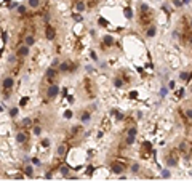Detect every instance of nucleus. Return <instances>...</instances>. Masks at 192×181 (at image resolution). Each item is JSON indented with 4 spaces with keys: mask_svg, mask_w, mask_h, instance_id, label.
<instances>
[{
    "mask_svg": "<svg viewBox=\"0 0 192 181\" xmlns=\"http://www.w3.org/2000/svg\"><path fill=\"white\" fill-rule=\"evenodd\" d=\"M13 84H14V82H13V79H11V77H5V79H3V82H2V85H3V88H5V90H10V88L13 87Z\"/></svg>",
    "mask_w": 192,
    "mask_h": 181,
    "instance_id": "4",
    "label": "nucleus"
},
{
    "mask_svg": "<svg viewBox=\"0 0 192 181\" xmlns=\"http://www.w3.org/2000/svg\"><path fill=\"white\" fill-rule=\"evenodd\" d=\"M93 172H94V168H93V167H90V168H88V170H87V173H88V175H91V173H93Z\"/></svg>",
    "mask_w": 192,
    "mask_h": 181,
    "instance_id": "45",
    "label": "nucleus"
},
{
    "mask_svg": "<svg viewBox=\"0 0 192 181\" xmlns=\"http://www.w3.org/2000/svg\"><path fill=\"white\" fill-rule=\"evenodd\" d=\"M72 18H74V19H75V21H80V19H82V16H80V14H74V16H72Z\"/></svg>",
    "mask_w": 192,
    "mask_h": 181,
    "instance_id": "40",
    "label": "nucleus"
},
{
    "mask_svg": "<svg viewBox=\"0 0 192 181\" xmlns=\"http://www.w3.org/2000/svg\"><path fill=\"white\" fill-rule=\"evenodd\" d=\"M72 115H74L72 111H66V112H64V119H72Z\"/></svg>",
    "mask_w": 192,
    "mask_h": 181,
    "instance_id": "30",
    "label": "nucleus"
},
{
    "mask_svg": "<svg viewBox=\"0 0 192 181\" xmlns=\"http://www.w3.org/2000/svg\"><path fill=\"white\" fill-rule=\"evenodd\" d=\"M31 125H32V120L29 117H26V119L21 120V127H31Z\"/></svg>",
    "mask_w": 192,
    "mask_h": 181,
    "instance_id": "12",
    "label": "nucleus"
},
{
    "mask_svg": "<svg viewBox=\"0 0 192 181\" xmlns=\"http://www.w3.org/2000/svg\"><path fill=\"white\" fill-rule=\"evenodd\" d=\"M40 133H42V128H40V127H34V135H37V136H38Z\"/></svg>",
    "mask_w": 192,
    "mask_h": 181,
    "instance_id": "34",
    "label": "nucleus"
},
{
    "mask_svg": "<svg viewBox=\"0 0 192 181\" xmlns=\"http://www.w3.org/2000/svg\"><path fill=\"white\" fill-rule=\"evenodd\" d=\"M181 3H190V0H183Z\"/></svg>",
    "mask_w": 192,
    "mask_h": 181,
    "instance_id": "48",
    "label": "nucleus"
},
{
    "mask_svg": "<svg viewBox=\"0 0 192 181\" xmlns=\"http://www.w3.org/2000/svg\"><path fill=\"white\" fill-rule=\"evenodd\" d=\"M190 43H192V37H190Z\"/></svg>",
    "mask_w": 192,
    "mask_h": 181,
    "instance_id": "51",
    "label": "nucleus"
},
{
    "mask_svg": "<svg viewBox=\"0 0 192 181\" xmlns=\"http://www.w3.org/2000/svg\"><path fill=\"white\" fill-rule=\"evenodd\" d=\"M40 144H42V148H48V146H50V139H48V138L42 139V143H40Z\"/></svg>",
    "mask_w": 192,
    "mask_h": 181,
    "instance_id": "25",
    "label": "nucleus"
},
{
    "mask_svg": "<svg viewBox=\"0 0 192 181\" xmlns=\"http://www.w3.org/2000/svg\"><path fill=\"white\" fill-rule=\"evenodd\" d=\"M166 164H168V167H175V165H176V159H173V157H168Z\"/></svg>",
    "mask_w": 192,
    "mask_h": 181,
    "instance_id": "21",
    "label": "nucleus"
},
{
    "mask_svg": "<svg viewBox=\"0 0 192 181\" xmlns=\"http://www.w3.org/2000/svg\"><path fill=\"white\" fill-rule=\"evenodd\" d=\"M59 173H61L63 176H69V167H67V165H63V167L59 168Z\"/></svg>",
    "mask_w": 192,
    "mask_h": 181,
    "instance_id": "15",
    "label": "nucleus"
},
{
    "mask_svg": "<svg viewBox=\"0 0 192 181\" xmlns=\"http://www.w3.org/2000/svg\"><path fill=\"white\" fill-rule=\"evenodd\" d=\"M45 75H47L48 79H53V77L56 75V69H54V67H48L47 72H45Z\"/></svg>",
    "mask_w": 192,
    "mask_h": 181,
    "instance_id": "9",
    "label": "nucleus"
},
{
    "mask_svg": "<svg viewBox=\"0 0 192 181\" xmlns=\"http://www.w3.org/2000/svg\"><path fill=\"white\" fill-rule=\"evenodd\" d=\"M186 115H187L189 119H192V109H187V112H186Z\"/></svg>",
    "mask_w": 192,
    "mask_h": 181,
    "instance_id": "41",
    "label": "nucleus"
},
{
    "mask_svg": "<svg viewBox=\"0 0 192 181\" xmlns=\"http://www.w3.org/2000/svg\"><path fill=\"white\" fill-rule=\"evenodd\" d=\"M134 138H136V128H130L128 136H127V144H133L134 143Z\"/></svg>",
    "mask_w": 192,
    "mask_h": 181,
    "instance_id": "2",
    "label": "nucleus"
},
{
    "mask_svg": "<svg viewBox=\"0 0 192 181\" xmlns=\"http://www.w3.org/2000/svg\"><path fill=\"white\" fill-rule=\"evenodd\" d=\"M168 87H170V88H171V90H173V88H175V80H171V82H170V84H168Z\"/></svg>",
    "mask_w": 192,
    "mask_h": 181,
    "instance_id": "42",
    "label": "nucleus"
},
{
    "mask_svg": "<svg viewBox=\"0 0 192 181\" xmlns=\"http://www.w3.org/2000/svg\"><path fill=\"white\" fill-rule=\"evenodd\" d=\"M114 85H115V87H117V88H120V87L123 85V82H122V80H120V79H115V80H114Z\"/></svg>",
    "mask_w": 192,
    "mask_h": 181,
    "instance_id": "26",
    "label": "nucleus"
},
{
    "mask_svg": "<svg viewBox=\"0 0 192 181\" xmlns=\"http://www.w3.org/2000/svg\"><path fill=\"white\" fill-rule=\"evenodd\" d=\"M67 101L72 104V103H74V96H67Z\"/></svg>",
    "mask_w": 192,
    "mask_h": 181,
    "instance_id": "46",
    "label": "nucleus"
},
{
    "mask_svg": "<svg viewBox=\"0 0 192 181\" xmlns=\"http://www.w3.org/2000/svg\"><path fill=\"white\" fill-rule=\"evenodd\" d=\"M16 141H18L19 144L26 143V141H27V135H26V133H23V131H19V133L16 135Z\"/></svg>",
    "mask_w": 192,
    "mask_h": 181,
    "instance_id": "5",
    "label": "nucleus"
},
{
    "mask_svg": "<svg viewBox=\"0 0 192 181\" xmlns=\"http://www.w3.org/2000/svg\"><path fill=\"white\" fill-rule=\"evenodd\" d=\"M32 164L34 165H38V164H40V160H38V159H32Z\"/></svg>",
    "mask_w": 192,
    "mask_h": 181,
    "instance_id": "43",
    "label": "nucleus"
},
{
    "mask_svg": "<svg viewBox=\"0 0 192 181\" xmlns=\"http://www.w3.org/2000/svg\"><path fill=\"white\" fill-rule=\"evenodd\" d=\"M56 154H58V155H64V154H66V146H64V144H59V146L56 148Z\"/></svg>",
    "mask_w": 192,
    "mask_h": 181,
    "instance_id": "10",
    "label": "nucleus"
},
{
    "mask_svg": "<svg viewBox=\"0 0 192 181\" xmlns=\"http://www.w3.org/2000/svg\"><path fill=\"white\" fill-rule=\"evenodd\" d=\"M18 55L19 56H27L29 55V47L27 45H21V47L18 48Z\"/></svg>",
    "mask_w": 192,
    "mask_h": 181,
    "instance_id": "6",
    "label": "nucleus"
},
{
    "mask_svg": "<svg viewBox=\"0 0 192 181\" xmlns=\"http://www.w3.org/2000/svg\"><path fill=\"white\" fill-rule=\"evenodd\" d=\"M24 175H26V176H34V167H31V165L26 167V168H24Z\"/></svg>",
    "mask_w": 192,
    "mask_h": 181,
    "instance_id": "14",
    "label": "nucleus"
},
{
    "mask_svg": "<svg viewBox=\"0 0 192 181\" xmlns=\"http://www.w3.org/2000/svg\"><path fill=\"white\" fill-rule=\"evenodd\" d=\"M5 3H10V0H5Z\"/></svg>",
    "mask_w": 192,
    "mask_h": 181,
    "instance_id": "50",
    "label": "nucleus"
},
{
    "mask_svg": "<svg viewBox=\"0 0 192 181\" xmlns=\"http://www.w3.org/2000/svg\"><path fill=\"white\" fill-rule=\"evenodd\" d=\"M75 8H77V11L82 13V11H85V3H83V2H79V3L75 5Z\"/></svg>",
    "mask_w": 192,
    "mask_h": 181,
    "instance_id": "18",
    "label": "nucleus"
},
{
    "mask_svg": "<svg viewBox=\"0 0 192 181\" xmlns=\"http://www.w3.org/2000/svg\"><path fill=\"white\" fill-rule=\"evenodd\" d=\"M179 79L187 82V80H189V74H187V72H181V74H179Z\"/></svg>",
    "mask_w": 192,
    "mask_h": 181,
    "instance_id": "24",
    "label": "nucleus"
},
{
    "mask_svg": "<svg viewBox=\"0 0 192 181\" xmlns=\"http://www.w3.org/2000/svg\"><path fill=\"white\" fill-rule=\"evenodd\" d=\"M112 172L117 173V175H122V173H123V165H122V164H114V165H112Z\"/></svg>",
    "mask_w": 192,
    "mask_h": 181,
    "instance_id": "7",
    "label": "nucleus"
},
{
    "mask_svg": "<svg viewBox=\"0 0 192 181\" xmlns=\"http://www.w3.org/2000/svg\"><path fill=\"white\" fill-rule=\"evenodd\" d=\"M7 42H8V32L7 31H2V43L5 45Z\"/></svg>",
    "mask_w": 192,
    "mask_h": 181,
    "instance_id": "19",
    "label": "nucleus"
},
{
    "mask_svg": "<svg viewBox=\"0 0 192 181\" xmlns=\"http://www.w3.org/2000/svg\"><path fill=\"white\" fill-rule=\"evenodd\" d=\"M18 112H19V109H18V107H11L8 114H10V117H16V115H18Z\"/></svg>",
    "mask_w": 192,
    "mask_h": 181,
    "instance_id": "20",
    "label": "nucleus"
},
{
    "mask_svg": "<svg viewBox=\"0 0 192 181\" xmlns=\"http://www.w3.org/2000/svg\"><path fill=\"white\" fill-rule=\"evenodd\" d=\"M88 120H90V114H88V112L82 114V122H88Z\"/></svg>",
    "mask_w": 192,
    "mask_h": 181,
    "instance_id": "29",
    "label": "nucleus"
},
{
    "mask_svg": "<svg viewBox=\"0 0 192 181\" xmlns=\"http://www.w3.org/2000/svg\"><path fill=\"white\" fill-rule=\"evenodd\" d=\"M170 175H171L170 170H162V176H163V178H170Z\"/></svg>",
    "mask_w": 192,
    "mask_h": 181,
    "instance_id": "32",
    "label": "nucleus"
},
{
    "mask_svg": "<svg viewBox=\"0 0 192 181\" xmlns=\"http://www.w3.org/2000/svg\"><path fill=\"white\" fill-rule=\"evenodd\" d=\"M69 69H70L69 63H59V71H63V72H67Z\"/></svg>",
    "mask_w": 192,
    "mask_h": 181,
    "instance_id": "13",
    "label": "nucleus"
},
{
    "mask_svg": "<svg viewBox=\"0 0 192 181\" xmlns=\"http://www.w3.org/2000/svg\"><path fill=\"white\" fill-rule=\"evenodd\" d=\"M104 43H106V45H112V43H114V37H112V35H106V37H104Z\"/></svg>",
    "mask_w": 192,
    "mask_h": 181,
    "instance_id": "16",
    "label": "nucleus"
},
{
    "mask_svg": "<svg viewBox=\"0 0 192 181\" xmlns=\"http://www.w3.org/2000/svg\"><path fill=\"white\" fill-rule=\"evenodd\" d=\"M166 93H168V90H166V88H162V91H160V96H166Z\"/></svg>",
    "mask_w": 192,
    "mask_h": 181,
    "instance_id": "39",
    "label": "nucleus"
},
{
    "mask_svg": "<svg viewBox=\"0 0 192 181\" xmlns=\"http://www.w3.org/2000/svg\"><path fill=\"white\" fill-rule=\"evenodd\" d=\"M24 42H26L27 47H32V45L35 43V38H34V35H27V37L24 38Z\"/></svg>",
    "mask_w": 192,
    "mask_h": 181,
    "instance_id": "8",
    "label": "nucleus"
},
{
    "mask_svg": "<svg viewBox=\"0 0 192 181\" xmlns=\"http://www.w3.org/2000/svg\"><path fill=\"white\" fill-rule=\"evenodd\" d=\"M123 14H125V18H127V19H131V18H133V10L127 7V8L123 10Z\"/></svg>",
    "mask_w": 192,
    "mask_h": 181,
    "instance_id": "11",
    "label": "nucleus"
},
{
    "mask_svg": "<svg viewBox=\"0 0 192 181\" xmlns=\"http://www.w3.org/2000/svg\"><path fill=\"white\" fill-rule=\"evenodd\" d=\"M190 2H192V0H190Z\"/></svg>",
    "mask_w": 192,
    "mask_h": 181,
    "instance_id": "53",
    "label": "nucleus"
},
{
    "mask_svg": "<svg viewBox=\"0 0 192 181\" xmlns=\"http://www.w3.org/2000/svg\"><path fill=\"white\" fill-rule=\"evenodd\" d=\"M112 114H114L115 117H117V119H122V117H123V115H122V114H120L119 111H112Z\"/></svg>",
    "mask_w": 192,
    "mask_h": 181,
    "instance_id": "36",
    "label": "nucleus"
},
{
    "mask_svg": "<svg viewBox=\"0 0 192 181\" xmlns=\"http://www.w3.org/2000/svg\"><path fill=\"white\" fill-rule=\"evenodd\" d=\"M131 172H133V173H138V172H139V165H138V164H133V165H131Z\"/></svg>",
    "mask_w": 192,
    "mask_h": 181,
    "instance_id": "27",
    "label": "nucleus"
},
{
    "mask_svg": "<svg viewBox=\"0 0 192 181\" xmlns=\"http://www.w3.org/2000/svg\"><path fill=\"white\" fill-rule=\"evenodd\" d=\"M141 10H143V11H146V10H147V5H146V3H143V5H141Z\"/></svg>",
    "mask_w": 192,
    "mask_h": 181,
    "instance_id": "47",
    "label": "nucleus"
},
{
    "mask_svg": "<svg viewBox=\"0 0 192 181\" xmlns=\"http://www.w3.org/2000/svg\"><path fill=\"white\" fill-rule=\"evenodd\" d=\"M2 111H3V106H2V104H0V112H2Z\"/></svg>",
    "mask_w": 192,
    "mask_h": 181,
    "instance_id": "49",
    "label": "nucleus"
},
{
    "mask_svg": "<svg viewBox=\"0 0 192 181\" xmlns=\"http://www.w3.org/2000/svg\"><path fill=\"white\" fill-rule=\"evenodd\" d=\"M58 93H59V87H58V85H51V87L47 90V96H48L50 99L56 98V96H58Z\"/></svg>",
    "mask_w": 192,
    "mask_h": 181,
    "instance_id": "1",
    "label": "nucleus"
},
{
    "mask_svg": "<svg viewBox=\"0 0 192 181\" xmlns=\"http://www.w3.org/2000/svg\"><path fill=\"white\" fill-rule=\"evenodd\" d=\"M190 26H192V21H190Z\"/></svg>",
    "mask_w": 192,
    "mask_h": 181,
    "instance_id": "52",
    "label": "nucleus"
},
{
    "mask_svg": "<svg viewBox=\"0 0 192 181\" xmlns=\"http://www.w3.org/2000/svg\"><path fill=\"white\" fill-rule=\"evenodd\" d=\"M155 32H157V29L154 27V26H150V27L147 29V37H154V35H155Z\"/></svg>",
    "mask_w": 192,
    "mask_h": 181,
    "instance_id": "17",
    "label": "nucleus"
},
{
    "mask_svg": "<svg viewBox=\"0 0 192 181\" xmlns=\"http://www.w3.org/2000/svg\"><path fill=\"white\" fill-rule=\"evenodd\" d=\"M130 98H138V91H130Z\"/></svg>",
    "mask_w": 192,
    "mask_h": 181,
    "instance_id": "38",
    "label": "nucleus"
},
{
    "mask_svg": "<svg viewBox=\"0 0 192 181\" xmlns=\"http://www.w3.org/2000/svg\"><path fill=\"white\" fill-rule=\"evenodd\" d=\"M45 35H47V40H54L56 37V32L51 26H47V31H45Z\"/></svg>",
    "mask_w": 192,
    "mask_h": 181,
    "instance_id": "3",
    "label": "nucleus"
},
{
    "mask_svg": "<svg viewBox=\"0 0 192 181\" xmlns=\"http://www.w3.org/2000/svg\"><path fill=\"white\" fill-rule=\"evenodd\" d=\"M27 3H29V7H32V8H37V7H38V0H27Z\"/></svg>",
    "mask_w": 192,
    "mask_h": 181,
    "instance_id": "23",
    "label": "nucleus"
},
{
    "mask_svg": "<svg viewBox=\"0 0 192 181\" xmlns=\"http://www.w3.org/2000/svg\"><path fill=\"white\" fill-rule=\"evenodd\" d=\"M58 66H59V59L54 58V59H53V63H51V67H58Z\"/></svg>",
    "mask_w": 192,
    "mask_h": 181,
    "instance_id": "31",
    "label": "nucleus"
},
{
    "mask_svg": "<svg viewBox=\"0 0 192 181\" xmlns=\"http://www.w3.org/2000/svg\"><path fill=\"white\" fill-rule=\"evenodd\" d=\"M18 13H19V14H24V13H26V7H23V5L18 7Z\"/></svg>",
    "mask_w": 192,
    "mask_h": 181,
    "instance_id": "33",
    "label": "nucleus"
},
{
    "mask_svg": "<svg viewBox=\"0 0 192 181\" xmlns=\"http://www.w3.org/2000/svg\"><path fill=\"white\" fill-rule=\"evenodd\" d=\"M27 101H29V96H23V98H21V101H19V106H21V107H23V106H26V104H27Z\"/></svg>",
    "mask_w": 192,
    "mask_h": 181,
    "instance_id": "22",
    "label": "nucleus"
},
{
    "mask_svg": "<svg viewBox=\"0 0 192 181\" xmlns=\"http://www.w3.org/2000/svg\"><path fill=\"white\" fill-rule=\"evenodd\" d=\"M99 24H101V26H107L109 23L106 21V19H104V18H99Z\"/></svg>",
    "mask_w": 192,
    "mask_h": 181,
    "instance_id": "35",
    "label": "nucleus"
},
{
    "mask_svg": "<svg viewBox=\"0 0 192 181\" xmlns=\"http://www.w3.org/2000/svg\"><path fill=\"white\" fill-rule=\"evenodd\" d=\"M90 56H91V59H94V61H98V56H96V53H94V51H91V53H90Z\"/></svg>",
    "mask_w": 192,
    "mask_h": 181,
    "instance_id": "37",
    "label": "nucleus"
},
{
    "mask_svg": "<svg viewBox=\"0 0 192 181\" xmlns=\"http://www.w3.org/2000/svg\"><path fill=\"white\" fill-rule=\"evenodd\" d=\"M8 63H10V64H14V63H16V56H14V55H10V56H8Z\"/></svg>",
    "mask_w": 192,
    "mask_h": 181,
    "instance_id": "28",
    "label": "nucleus"
},
{
    "mask_svg": "<svg viewBox=\"0 0 192 181\" xmlns=\"http://www.w3.org/2000/svg\"><path fill=\"white\" fill-rule=\"evenodd\" d=\"M183 95H184V88H181V90H179V91H178V96H179V98H181V96H183Z\"/></svg>",
    "mask_w": 192,
    "mask_h": 181,
    "instance_id": "44",
    "label": "nucleus"
}]
</instances>
